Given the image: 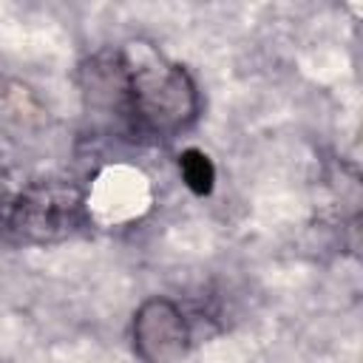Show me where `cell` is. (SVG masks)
I'll return each mask as SVG.
<instances>
[{
  "label": "cell",
  "mask_w": 363,
  "mask_h": 363,
  "mask_svg": "<svg viewBox=\"0 0 363 363\" xmlns=\"http://www.w3.org/2000/svg\"><path fill=\"white\" fill-rule=\"evenodd\" d=\"M122 57L130 88V119L150 133L184 130L199 113V91L182 65L164 62L147 43H130Z\"/></svg>",
  "instance_id": "obj_1"
},
{
  "label": "cell",
  "mask_w": 363,
  "mask_h": 363,
  "mask_svg": "<svg viewBox=\"0 0 363 363\" xmlns=\"http://www.w3.org/2000/svg\"><path fill=\"white\" fill-rule=\"evenodd\" d=\"M179 170H182L184 184H187L193 193L204 196V193H210V190H213L216 167H213V162H210L201 150H196V147L184 150V153L179 156Z\"/></svg>",
  "instance_id": "obj_4"
},
{
  "label": "cell",
  "mask_w": 363,
  "mask_h": 363,
  "mask_svg": "<svg viewBox=\"0 0 363 363\" xmlns=\"http://www.w3.org/2000/svg\"><path fill=\"white\" fill-rule=\"evenodd\" d=\"M82 204L71 184H40L11 204L9 227L26 241H57L82 224Z\"/></svg>",
  "instance_id": "obj_2"
},
{
  "label": "cell",
  "mask_w": 363,
  "mask_h": 363,
  "mask_svg": "<svg viewBox=\"0 0 363 363\" xmlns=\"http://www.w3.org/2000/svg\"><path fill=\"white\" fill-rule=\"evenodd\" d=\"M133 349L145 363H182L190 352V326L167 298H147L133 312Z\"/></svg>",
  "instance_id": "obj_3"
}]
</instances>
